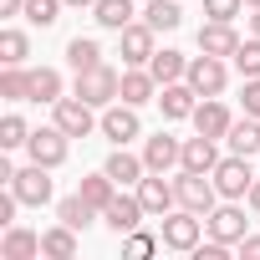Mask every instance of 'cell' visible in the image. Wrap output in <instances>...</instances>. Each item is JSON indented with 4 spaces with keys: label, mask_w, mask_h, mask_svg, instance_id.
Returning a JSON list of instances; mask_svg holds the SVG:
<instances>
[{
    "label": "cell",
    "mask_w": 260,
    "mask_h": 260,
    "mask_svg": "<svg viewBox=\"0 0 260 260\" xmlns=\"http://www.w3.org/2000/svg\"><path fill=\"white\" fill-rule=\"evenodd\" d=\"M117 92H122V72H112L107 61H97V67L77 72V97H82V102L107 107V102H117Z\"/></svg>",
    "instance_id": "1"
},
{
    "label": "cell",
    "mask_w": 260,
    "mask_h": 260,
    "mask_svg": "<svg viewBox=\"0 0 260 260\" xmlns=\"http://www.w3.org/2000/svg\"><path fill=\"white\" fill-rule=\"evenodd\" d=\"M209 179H214V189H219V199H245V194H250V184H255V174H250V164H245V153H230V158H219Z\"/></svg>",
    "instance_id": "2"
},
{
    "label": "cell",
    "mask_w": 260,
    "mask_h": 260,
    "mask_svg": "<svg viewBox=\"0 0 260 260\" xmlns=\"http://www.w3.org/2000/svg\"><path fill=\"white\" fill-rule=\"evenodd\" d=\"M174 189H179V204H184V209H194V214H204V219H209V209L219 204L214 179H204V174H194V169H184V174L174 179Z\"/></svg>",
    "instance_id": "3"
},
{
    "label": "cell",
    "mask_w": 260,
    "mask_h": 260,
    "mask_svg": "<svg viewBox=\"0 0 260 260\" xmlns=\"http://www.w3.org/2000/svg\"><path fill=\"white\" fill-rule=\"evenodd\" d=\"M184 82L199 92V97H219L224 92V82H230V72H224V56H194L189 61V72H184Z\"/></svg>",
    "instance_id": "4"
},
{
    "label": "cell",
    "mask_w": 260,
    "mask_h": 260,
    "mask_svg": "<svg viewBox=\"0 0 260 260\" xmlns=\"http://www.w3.org/2000/svg\"><path fill=\"white\" fill-rule=\"evenodd\" d=\"M204 214H194V209H179V214H164V245L169 250H194L199 245V235H204V224H199Z\"/></svg>",
    "instance_id": "5"
},
{
    "label": "cell",
    "mask_w": 260,
    "mask_h": 260,
    "mask_svg": "<svg viewBox=\"0 0 260 260\" xmlns=\"http://www.w3.org/2000/svg\"><path fill=\"white\" fill-rule=\"evenodd\" d=\"M153 36H158V31H153L148 21H143V26H138V21H133V26H122V31H117L122 61H127V67H148V61H153Z\"/></svg>",
    "instance_id": "6"
},
{
    "label": "cell",
    "mask_w": 260,
    "mask_h": 260,
    "mask_svg": "<svg viewBox=\"0 0 260 260\" xmlns=\"http://www.w3.org/2000/svg\"><path fill=\"white\" fill-rule=\"evenodd\" d=\"M51 107H56V127L67 138H87L92 127H102V122H92V102H82V97H61Z\"/></svg>",
    "instance_id": "7"
},
{
    "label": "cell",
    "mask_w": 260,
    "mask_h": 260,
    "mask_svg": "<svg viewBox=\"0 0 260 260\" xmlns=\"http://www.w3.org/2000/svg\"><path fill=\"white\" fill-rule=\"evenodd\" d=\"M26 148H31V164H46V169L67 164V133L61 127H36V133L26 138Z\"/></svg>",
    "instance_id": "8"
},
{
    "label": "cell",
    "mask_w": 260,
    "mask_h": 260,
    "mask_svg": "<svg viewBox=\"0 0 260 260\" xmlns=\"http://www.w3.org/2000/svg\"><path fill=\"white\" fill-rule=\"evenodd\" d=\"M11 189H16V199H21V204H46V199H51V169H46V164L16 169Z\"/></svg>",
    "instance_id": "9"
},
{
    "label": "cell",
    "mask_w": 260,
    "mask_h": 260,
    "mask_svg": "<svg viewBox=\"0 0 260 260\" xmlns=\"http://www.w3.org/2000/svg\"><path fill=\"white\" fill-rule=\"evenodd\" d=\"M143 164H148V174H164V169H174V164H184V143L179 138H169L164 127L143 143Z\"/></svg>",
    "instance_id": "10"
},
{
    "label": "cell",
    "mask_w": 260,
    "mask_h": 260,
    "mask_svg": "<svg viewBox=\"0 0 260 260\" xmlns=\"http://www.w3.org/2000/svg\"><path fill=\"white\" fill-rule=\"evenodd\" d=\"M138 133H143V127H138V112L127 107V102H122V107H107V112H102V138H112L117 148H127V143H133Z\"/></svg>",
    "instance_id": "11"
},
{
    "label": "cell",
    "mask_w": 260,
    "mask_h": 260,
    "mask_svg": "<svg viewBox=\"0 0 260 260\" xmlns=\"http://www.w3.org/2000/svg\"><path fill=\"white\" fill-rule=\"evenodd\" d=\"M209 235L224 240V245H240L245 240V209H235V199L230 204H214L209 209Z\"/></svg>",
    "instance_id": "12"
},
{
    "label": "cell",
    "mask_w": 260,
    "mask_h": 260,
    "mask_svg": "<svg viewBox=\"0 0 260 260\" xmlns=\"http://www.w3.org/2000/svg\"><path fill=\"white\" fill-rule=\"evenodd\" d=\"M41 255V235L26 224H6V240H0V260H36Z\"/></svg>",
    "instance_id": "13"
},
{
    "label": "cell",
    "mask_w": 260,
    "mask_h": 260,
    "mask_svg": "<svg viewBox=\"0 0 260 260\" xmlns=\"http://www.w3.org/2000/svg\"><path fill=\"white\" fill-rule=\"evenodd\" d=\"M143 214H148V209H143V199H127V194H117V199H112V204L102 209V219H107V230H117V235H133Z\"/></svg>",
    "instance_id": "14"
},
{
    "label": "cell",
    "mask_w": 260,
    "mask_h": 260,
    "mask_svg": "<svg viewBox=\"0 0 260 260\" xmlns=\"http://www.w3.org/2000/svg\"><path fill=\"white\" fill-rule=\"evenodd\" d=\"M138 199H143L148 214H169V209L179 204V189L164 184V174H153V179H138Z\"/></svg>",
    "instance_id": "15"
},
{
    "label": "cell",
    "mask_w": 260,
    "mask_h": 260,
    "mask_svg": "<svg viewBox=\"0 0 260 260\" xmlns=\"http://www.w3.org/2000/svg\"><path fill=\"white\" fill-rule=\"evenodd\" d=\"M230 122H235V117H230V107H224V102H214V97H204V102L194 107V127H199L204 138H224V133H230Z\"/></svg>",
    "instance_id": "16"
},
{
    "label": "cell",
    "mask_w": 260,
    "mask_h": 260,
    "mask_svg": "<svg viewBox=\"0 0 260 260\" xmlns=\"http://www.w3.org/2000/svg\"><path fill=\"white\" fill-rule=\"evenodd\" d=\"M235 46H240V36H235L230 21H209V26H199V51H209V56H235Z\"/></svg>",
    "instance_id": "17"
},
{
    "label": "cell",
    "mask_w": 260,
    "mask_h": 260,
    "mask_svg": "<svg viewBox=\"0 0 260 260\" xmlns=\"http://www.w3.org/2000/svg\"><path fill=\"white\" fill-rule=\"evenodd\" d=\"M158 107H164V117H194L199 92H194L189 82H169V87H164V97H158Z\"/></svg>",
    "instance_id": "18"
},
{
    "label": "cell",
    "mask_w": 260,
    "mask_h": 260,
    "mask_svg": "<svg viewBox=\"0 0 260 260\" xmlns=\"http://www.w3.org/2000/svg\"><path fill=\"white\" fill-rule=\"evenodd\" d=\"M214 164H219V153H214V138H189L184 143V164L179 169H194V174H214Z\"/></svg>",
    "instance_id": "19"
},
{
    "label": "cell",
    "mask_w": 260,
    "mask_h": 260,
    "mask_svg": "<svg viewBox=\"0 0 260 260\" xmlns=\"http://www.w3.org/2000/svg\"><path fill=\"white\" fill-rule=\"evenodd\" d=\"M153 87H158L153 72H122V92H117V97H122L127 107H143V102L153 97Z\"/></svg>",
    "instance_id": "20"
},
{
    "label": "cell",
    "mask_w": 260,
    "mask_h": 260,
    "mask_svg": "<svg viewBox=\"0 0 260 260\" xmlns=\"http://www.w3.org/2000/svg\"><path fill=\"white\" fill-rule=\"evenodd\" d=\"M224 138H230V148L245 153V158L260 153V117H240V122H230V133H224Z\"/></svg>",
    "instance_id": "21"
},
{
    "label": "cell",
    "mask_w": 260,
    "mask_h": 260,
    "mask_svg": "<svg viewBox=\"0 0 260 260\" xmlns=\"http://www.w3.org/2000/svg\"><path fill=\"white\" fill-rule=\"evenodd\" d=\"M92 16H97V26L122 31V26H133V0H97V6H92Z\"/></svg>",
    "instance_id": "22"
},
{
    "label": "cell",
    "mask_w": 260,
    "mask_h": 260,
    "mask_svg": "<svg viewBox=\"0 0 260 260\" xmlns=\"http://www.w3.org/2000/svg\"><path fill=\"white\" fill-rule=\"evenodd\" d=\"M26 102H61V72L36 67V72H31V92H26Z\"/></svg>",
    "instance_id": "23"
},
{
    "label": "cell",
    "mask_w": 260,
    "mask_h": 260,
    "mask_svg": "<svg viewBox=\"0 0 260 260\" xmlns=\"http://www.w3.org/2000/svg\"><path fill=\"white\" fill-rule=\"evenodd\" d=\"M112 184H117V179H112V174L102 169V174H92V179H82V189H77V194H82V199H87V204H92V209L102 214V209H107V204L117 199V194H112Z\"/></svg>",
    "instance_id": "24"
},
{
    "label": "cell",
    "mask_w": 260,
    "mask_h": 260,
    "mask_svg": "<svg viewBox=\"0 0 260 260\" xmlns=\"http://www.w3.org/2000/svg\"><path fill=\"white\" fill-rule=\"evenodd\" d=\"M148 72H153V77H158V82L169 87V82H179V77L189 72V56H184V51H153Z\"/></svg>",
    "instance_id": "25"
},
{
    "label": "cell",
    "mask_w": 260,
    "mask_h": 260,
    "mask_svg": "<svg viewBox=\"0 0 260 260\" xmlns=\"http://www.w3.org/2000/svg\"><path fill=\"white\" fill-rule=\"evenodd\" d=\"M41 255H56V260H72L77 255V230L72 224H56L41 235Z\"/></svg>",
    "instance_id": "26"
},
{
    "label": "cell",
    "mask_w": 260,
    "mask_h": 260,
    "mask_svg": "<svg viewBox=\"0 0 260 260\" xmlns=\"http://www.w3.org/2000/svg\"><path fill=\"white\" fill-rule=\"evenodd\" d=\"M102 169H107V174H112L117 184H138L148 164H143V158H133V153H127V148H117V153H112V158H107Z\"/></svg>",
    "instance_id": "27"
},
{
    "label": "cell",
    "mask_w": 260,
    "mask_h": 260,
    "mask_svg": "<svg viewBox=\"0 0 260 260\" xmlns=\"http://www.w3.org/2000/svg\"><path fill=\"white\" fill-rule=\"evenodd\" d=\"M67 61H72V72H87V67L102 61V46L92 36H77V41H67Z\"/></svg>",
    "instance_id": "28"
},
{
    "label": "cell",
    "mask_w": 260,
    "mask_h": 260,
    "mask_svg": "<svg viewBox=\"0 0 260 260\" xmlns=\"http://www.w3.org/2000/svg\"><path fill=\"white\" fill-rule=\"evenodd\" d=\"M92 214H97V209H92L82 194H72V199H61V204H56V219H61V224H72V230H87V224H92Z\"/></svg>",
    "instance_id": "29"
},
{
    "label": "cell",
    "mask_w": 260,
    "mask_h": 260,
    "mask_svg": "<svg viewBox=\"0 0 260 260\" xmlns=\"http://www.w3.org/2000/svg\"><path fill=\"white\" fill-rule=\"evenodd\" d=\"M26 56H31L26 31H0V61H6V67H21Z\"/></svg>",
    "instance_id": "30"
},
{
    "label": "cell",
    "mask_w": 260,
    "mask_h": 260,
    "mask_svg": "<svg viewBox=\"0 0 260 260\" xmlns=\"http://www.w3.org/2000/svg\"><path fill=\"white\" fill-rule=\"evenodd\" d=\"M143 21H148V26H153V31H174V26H179V21H184V11H179V6H174V0H153V6H148V11H143Z\"/></svg>",
    "instance_id": "31"
},
{
    "label": "cell",
    "mask_w": 260,
    "mask_h": 260,
    "mask_svg": "<svg viewBox=\"0 0 260 260\" xmlns=\"http://www.w3.org/2000/svg\"><path fill=\"white\" fill-rule=\"evenodd\" d=\"M26 92H31V72H21V67H6V72H0V97L26 102Z\"/></svg>",
    "instance_id": "32"
},
{
    "label": "cell",
    "mask_w": 260,
    "mask_h": 260,
    "mask_svg": "<svg viewBox=\"0 0 260 260\" xmlns=\"http://www.w3.org/2000/svg\"><path fill=\"white\" fill-rule=\"evenodd\" d=\"M26 138H31V127H26V117H16V112H11L6 122H0V148H21Z\"/></svg>",
    "instance_id": "33"
},
{
    "label": "cell",
    "mask_w": 260,
    "mask_h": 260,
    "mask_svg": "<svg viewBox=\"0 0 260 260\" xmlns=\"http://www.w3.org/2000/svg\"><path fill=\"white\" fill-rule=\"evenodd\" d=\"M235 67H240L245 77H260V36H255V41H240V46H235Z\"/></svg>",
    "instance_id": "34"
},
{
    "label": "cell",
    "mask_w": 260,
    "mask_h": 260,
    "mask_svg": "<svg viewBox=\"0 0 260 260\" xmlns=\"http://www.w3.org/2000/svg\"><path fill=\"white\" fill-rule=\"evenodd\" d=\"M56 11H61V0H26V21L31 26H51Z\"/></svg>",
    "instance_id": "35"
},
{
    "label": "cell",
    "mask_w": 260,
    "mask_h": 260,
    "mask_svg": "<svg viewBox=\"0 0 260 260\" xmlns=\"http://www.w3.org/2000/svg\"><path fill=\"white\" fill-rule=\"evenodd\" d=\"M240 6H245V0H204V16L209 21H235Z\"/></svg>",
    "instance_id": "36"
},
{
    "label": "cell",
    "mask_w": 260,
    "mask_h": 260,
    "mask_svg": "<svg viewBox=\"0 0 260 260\" xmlns=\"http://www.w3.org/2000/svg\"><path fill=\"white\" fill-rule=\"evenodd\" d=\"M122 255H133V260H143V255H153V235H127V245H122Z\"/></svg>",
    "instance_id": "37"
},
{
    "label": "cell",
    "mask_w": 260,
    "mask_h": 260,
    "mask_svg": "<svg viewBox=\"0 0 260 260\" xmlns=\"http://www.w3.org/2000/svg\"><path fill=\"white\" fill-rule=\"evenodd\" d=\"M245 112L260 117V77H245Z\"/></svg>",
    "instance_id": "38"
},
{
    "label": "cell",
    "mask_w": 260,
    "mask_h": 260,
    "mask_svg": "<svg viewBox=\"0 0 260 260\" xmlns=\"http://www.w3.org/2000/svg\"><path fill=\"white\" fill-rule=\"evenodd\" d=\"M240 255H245V260H260V235H245V240H240Z\"/></svg>",
    "instance_id": "39"
},
{
    "label": "cell",
    "mask_w": 260,
    "mask_h": 260,
    "mask_svg": "<svg viewBox=\"0 0 260 260\" xmlns=\"http://www.w3.org/2000/svg\"><path fill=\"white\" fill-rule=\"evenodd\" d=\"M0 11L6 16H26V0H0Z\"/></svg>",
    "instance_id": "40"
},
{
    "label": "cell",
    "mask_w": 260,
    "mask_h": 260,
    "mask_svg": "<svg viewBox=\"0 0 260 260\" xmlns=\"http://www.w3.org/2000/svg\"><path fill=\"white\" fill-rule=\"evenodd\" d=\"M245 199H250V209H260V179L250 184V194H245Z\"/></svg>",
    "instance_id": "41"
},
{
    "label": "cell",
    "mask_w": 260,
    "mask_h": 260,
    "mask_svg": "<svg viewBox=\"0 0 260 260\" xmlns=\"http://www.w3.org/2000/svg\"><path fill=\"white\" fill-rule=\"evenodd\" d=\"M250 26H255V36H260V6H255V16H250Z\"/></svg>",
    "instance_id": "42"
},
{
    "label": "cell",
    "mask_w": 260,
    "mask_h": 260,
    "mask_svg": "<svg viewBox=\"0 0 260 260\" xmlns=\"http://www.w3.org/2000/svg\"><path fill=\"white\" fill-rule=\"evenodd\" d=\"M61 6H97V0H61Z\"/></svg>",
    "instance_id": "43"
},
{
    "label": "cell",
    "mask_w": 260,
    "mask_h": 260,
    "mask_svg": "<svg viewBox=\"0 0 260 260\" xmlns=\"http://www.w3.org/2000/svg\"><path fill=\"white\" fill-rule=\"evenodd\" d=\"M245 6H260V0H245Z\"/></svg>",
    "instance_id": "44"
}]
</instances>
